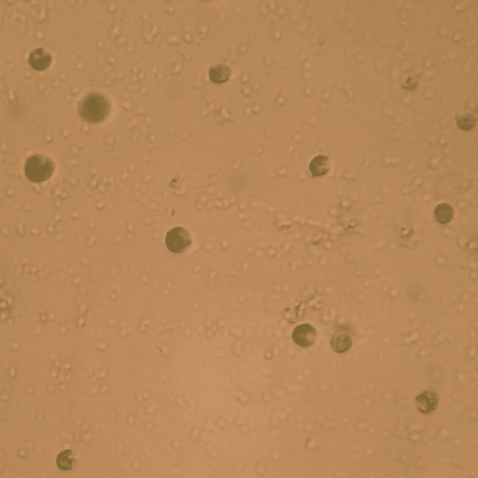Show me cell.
Listing matches in <instances>:
<instances>
[{"mask_svg":"<svg viewBox=\"0 0 478 478\" xmlns=\"http://www.w3.org/2000/svg\"><path fill=\"white\" fill-rule=\"evenodd\" d=\"M110 109L107 99L98 93H90L79 103L78 112L80 117L91 123H97L103 120Z\"/></svg>","mask_w":478,"mask_h":478,"instance_id":"6da1fadb","label":"cell"},{"mask_svg":"<svg viewBox=\"0 0 478 478\" xmlns=\"http://www.w3.org/2000/svg\"><path fill=\"white\" fill-rule=\"evenodd\" d=\"M54 171V164L48 157L40 154L30 156L24 166L26 177L35 183L43 182L49 179Z\"/></svg>","mask_w":478,"mask_h":478,"instance_id":"7a4b0ae2","label":"cell"},{"mask_svg":"<svg viewBox=\"0 0 478 478\" xmlns=\"http://www.w3.org/2000/svg\"><path fill=\"white\" fill-rule=\"evenodd\" d=\"M167 249L175 254L183 253L191 243L189 232L182 227H175L168 231L165 239Z\"/></svg>","mask_w":478,"mask_h":478,"instance_id":"3957f363","label":"cell"},{"mask_svg":"<svg viewBox=\"0 0 478 478\" xmlns=\"http://www.w3.org/2000/svg\"><path fill=\"white\" fill-rule=\"evenodd\" d=\"M317 332L315 328L309 324H303L297 326L292 333V338L298 346L307 348L315 342Z\"/></svg>","mask_w":478,"mask_h":478,"instance_id":"277c9868","label":"cell"},{"mask_svg":"<svg viewBox=\"0 0 478 478\" xmlns=\"http://www.w3.org/2000/svg\"><path fill=\"white\" fill-rule=\"evenodd\" d=\"M439 402L438 393L433 390H425L415 398L418 410L424 415H431L437 409Z\"/></svg>","mask_w":478,"mask_h":478,"instance_id":"5b68a950","label":"cell"},{"mask_svg":"<svg viewBox=\"0 0 478 478\" xmlns=\"http://www.w3.org/2000/svg\"><path fill=\"white\" fill-rule=\"evenodd\" d=\"M52 58L43 48L33 50L29 54L28 61L31 67L38 71L45 70L50 65Z\"/></svg>","mask_w":478,"mask_h":478,"instance_id":"8992f818","label":"cell"},{"mask_svg":"<svg viewBox=\"0 0 478 478\" xmlns=\"http://www.w3.org/2000/svg\"><path fill=\"white\" fill-rule=\"evenodd\" d=\"M352 345V341L349 335L344 331H337L332 336L330 345L332 350L339 354L348 351Z\"/></svg>","mask_w":478,"mask_h":478,"instance_id":"52a82bcc","label":"cell"},{"mask_svg":"<svg viewBox=\"0 0 478 478\" xmlns=\"http://www.w3.org/2000/svg\"><path fill=\"white\" fill-rule=\"evenodd\" d=\"M210 80L214 83L221 84L227 81L231 75V70L225 64L211 66L209 69Z\"/></svg>","mask_w":478,"mask_h":478,"instance_id":"ba28073f","label":"cell"},{"mask_svg":"<svg viewBox=\"0 0 478 478\" xmlns=\"http://www.w3.org/2000/svg\"><path fill=\"white\" fill-rule=\"evenodd\" d=\"M454 210L450 204L442 203L439 204L434 211L435 220L439 224H446L453 218Z\"/></svg>","mask_w":478,"mask_h":478,"instance_id":"9c48e42d","label":"cell"},{"mask_svg":"<svg viewBox=\"0 0 478 478\" xmlns=\"http://www.w3.org/2000/svg\"><path fill=\"white\" fill-rule=\"evenodd\" d=\"M328 158L325 155H318L314 157L309 164L311 172L315 176L325 174L329 170Z\"/></svg>","mask_w":478,"mask_h":478,"instance_id":"30bf717a","label":"cell"},{"mask_svg":"<svg viewBox=\"0 0 478 478\" xmlns=\"http://www.w3.org/2000/svg\"><path fill=\"white\" fill-rule=\"evenodd\" d=\"M57 464L62 470H69L72 469L75 462L73 451L66 450L60 452L57 456Z\"/></svg>","mask_w":478,"mask_h":478,"instance_id":"8fae6325","label":"cell"},{"mask_svg":"<svg viewBox=\"0 0 478 478\" xmlns=\"http://www.w3.org/2000/svg\"><path fill=\"white\" fill-rule=\"evenodd\" d=\"M458 126L462 130L470 131L475 126L476 120L472 115H465L456 118Z\"/></svg>","mask_w":478,"mask_h":478,"instance_id":"7c38bea8","label":"cell"}]
</instances>
